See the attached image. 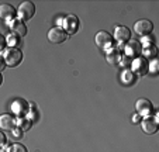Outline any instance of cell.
<instances>
[{"label": "cell", "instance_id": "obj_19", "mask_svg": "<svg viewBox=\"0 0 159 152\" xmlns=\"http://www.w3.org/2000/svg\"><path fill=\"white\" fill-rule=\"evenodd\" d=\"M7 42H9V44L11 45V48H13V45L18 44V41H17V35H14V34H10V35L7 37Z\"/></svg>", "mask_w": 159, "mask_h": 152}, {"label": "cell", "instance_id": "obj_23", "mask_svg": "<svg viewBox=\"0 0 159 152\" xmlns=\"http://www.w3.org/2000/svg\"><path fill=\"white\" fill-rule=\"evenodd\" d=\"M4 66H6V63H4V59H2V58H0V71H2Z\"/></svg>", "mask_w": 159, "mask_h": 152}, {"label": "cell", "instance_id": "obj_14", "mask_svg": "<svg viewBox=\"0 0 159 152\" xmlns=\"http://www.w3.org/2000/svg\"><path fill=\"white\" fill-rule=\"evenodd\" d=\"M129 37H131V33L127 27H116L114 30V38L117 39L118 42H128Z\"/></svg>", "mask_w": 159, "mask_h": 152}, {"label": "cell", "instance_id": "obj_20", "mask_svg": "<svg viewBox=\"0 0 159 152\" xmlns=\"http://www.w3.org/2000/svg\"><path fill=\"white\" fill-rule=\"evenodd\" d=\"M4 144H6V135L0 131V146H3Z\"/></svg>", "mask_w": 159, "mask_h": 152}, {"label": "cell", "instance_id": "obj_22", "mask_svg": "<svg viewBox=\"0 0 159 152\" xmlns=\"http://www.w3.org/2000/svg\"><path fill=\"white\" fill-rule=\"evenodd\" d=\"M139 121V114H134L132 116V122H138Z\"/></svg>", "mask_w": 159, "mask_h": 152}, {"label": "cell", "instance_id": "obj_6", "mask_svg": "<svg viewBox=\"0 0 159 152\" xmlns=\"http://www.w3.org/2000/svg\"><path fill=\"white\" fill-rule=\"evenodd\" d=\"M142 131L145 134H155L156 130H158V121H156L155 117H145L144 121H142Z\"/></svg>", "mask_w": 159, "mask_h": 152}, {"label": "cell", "instance_id": "obj_5", "mask_svg": "<svg viewBox=\"0 0 159 152\" xmlns=\"http://www.w3.org/2000/svg\"><path fill=\"white\" fill-rule=\"evenodd\" d=\"M94 41H96L97 47L106 49V48H108L113 44V37H111L107 31H99V33L96 34V37H94Z\"/></svg>", "mask_w": 159, "mask_h": 152}, {"label": "cell", "instance_id": "obj_7", "mask_svg": "<svg viewBox=\"0 0 159 152\" xmlns=\"http://www.w3.org/2000/svg\"><path fill=\"white\" fill-rule=\"evenodd\" d=\"M135 108L138 111V114L141 116H149L151 111H152V103L147 99H139L137 103H135Z\"/></svg>", "mask_w": 159, "mask_h": 152}, {"label": "cell", "instance_id": "obj_16", "mask_svg": "<svg viewBox=\"0 0 159 152\" xmlns=\"http://www.w3.org/2000/svg\"><path fill=\"white\" fill-rule=\"evenodd\" d=\"M134 79H135V76L131 71H124L123 75H121V81L125 85H131L132 82H134Z\"/></svg>", "mask_w": 159, "mask_h": 152}, {"label": "cell", "instance_id": "obj_10", "mask_svg": "<svg viewBox=\"0 0 159 152\" xmlns=\"http://www.w3.org/2000/svg\"><path fill=\"white\" fill-rule=\"evenodd\" d=\"M125 55L127 57H137L138 54H141V44L138 41H128L125 44Z\"/></svg>", "mask_w": 159, "mask_h": 152}, {"label": "cell", "instance_id": "obj_15", "mask_svg": "<svg viewBox=\"0 0 159 152\" xmlns=\"http://www.w3.org/2000/svg\"><path fill=\"white\" fill-rule=\"evenodd\" d=\"M106 59H107L108 63H117L118 61L121 59V54L117 48H111V49L107 51L106 54Z\"/></svg>", "mask_w": 159, "mask_h": 152}, {"label": "cell", "instance_id": "obj_2", "mask_svg": "<svg viewBox=\"0 0 159 152\" xmlns=\"http://www.w3.org/2000/svg\"><path fill=\"white\" fill-rule=\"evenodd\" d=\"M17 14H18V20L20 21L30 20L35 14V6L31 2H24V3L20 4V7L17 10Z\"/></svg>", "mask_w": 159, "mask_h": 152}, {"label": "cell", "instance_id": "obj_17", "mask_svg": "<svg viewBox=\"0 0 159 152\" xmlns=\"http://www.w3.org/2000/svg\"><path fill=\"white\" fill-rule=\"evenodd\" d=\"M7 152H27V149L21 144H11L9 146V149H7Z\"/></svg>", "mask_w": 159, "mask_h": 152}, {"label": "cell", "instance_id": "obj_18", "mask_svg": "<svg viewBox=\"0 0 159 152\" xmlns=\"http://www.w3.org/2000/svg\"><path fill=\"white\" fill-rule=\"evenodd\" d=\"M144 55H145V57H148V58H149V57H155V55H156V48L153 47V45H151L149 48H145V49H144Z\"/></svg>", "mask_w": 159, "mask_h": 152}, {"label": "cell", "instance_id": "obj_1", "mask_svg": "<svg viewBox=\"0 0 159 152\" xmlns=\"http://www.w3.org/2000/svg\"><path fill=\"white\" fill-rule=\"evenodd\" d=\"M3 59H4V63H6L7 66H17L18 63L21 62V59H23V52L16 47L9 48V49L4 52Z\"/></svg>", "mask_w": 159, "mask_h": 152}, {"label": "cell", "instance_id": "obj_25", "mask_svg": "<svg viewBox=\"0 0 159 152\" xmlns=\"http://www.w3.org/2000/svg\"><path fill=\"white\" fill-rule=\"evenodd\" d=\"M0 152H4V151H2V149H0Z\"/></svg>", "mask_w": 159, "mask_h": 152}, {"label": "cell", "instance_id": "obj_8", "mask_svg": "<svg viewBox=\"0 0 159 152\" xmlns=\"http://www.w3.org/2000/svg\"><path fill=\"white\" fill-rule=\"evenodd\" d=\"M16 127V120L9 114L0 116V130L3 131H13Z\"/></svg>", "mask_w": 159, "mask_h": 152}, {"label": "cell", "instance_id": "obj_13", "mask_svg": "<svg viewBox=\"0 0 159 152\" xmlns=\"http://www.w3.org/2000/svg\"><path fill=\"white\" fill-rule=\"evenodd\" d=\"M10 28H11V33L14 35L18 37H24L27 34V27L24 25V23L20 20H13L11 24H10Z\"/></svg>", "mask_w": 159, "mask_h": 152}, {"label": "cell", "instance_id": "obj_3", "mask_svg": "<svg viewBox=\"0 0 159 152\" xmlns=\"http://www.w3.org/2000/svg\"><path fill=\"white\" fill-rule=\"evenodd\" d=\"M153 30V24L149 20H139L134 24V31L137 35L145 37Z\"/></svg>", "mask_w": 159, "mask_h": 152}, {"label": "cell", "instance_id": "obj_24", "mask_svg": "<svg viewBox=\"0 0 159 152\" xmlns=\"http://www.w3.org/2000/svg\"><path fill=\"white\" fill-rule=\"evenodd\" d=\"M2 82H3V78H2V73H0V85H2Z\"/></svg>", "mask_w": 159, "mask_h": 152}, {"label": "cell", "instance_id": "obj_11", "mask_svg": "<svg viewBox=\"0 0 159 152\" xmlns=\"http://www.w3.org/2000/svg\"><path fill=\"white\" fill-rule=\"evenodd\" d=\"M14 14H16V12H14V9H13V6H10V4H7V3L0 4V18H2V20L11 21Z\"/></svg>", "mask_w": 159, "mask_h": 152}, {"label": "cell", "instance_id": "obj_21", "mask_svg": "<svg viewBox=\"0 0 159 152\" xmlns=\"http://www.w3.org/2000/svg\"><path fill=\"white\" fill-rule=\"evenodd\" d=\"M4 45H6V39H4L3 37H0V52H2V51H3Z\"/></svg>", "mask_w": 159, "mask_h": 152}, {"label": "cell", "instance_id": "obj_9", "mask_svg": "<svg viewBox=\"0 0 159 152\" xmlns=\"http://www.w3.org/2000/svg\"><path fill=\"white\" fill-rule=\"evenodd\" d=\"M78 27H79V21L76 18V16H73V14L66 16L65 23H63V28H66V31L69 34H73V33H76Z\"/></svg>", "mask_w": 159, "mask_h": 152}, {"label": "cell", "instance_id": "obj_12", "mask_svg": "<svg viewBox=\"0 0 159 152\" xmlns=\"http://www.w3.org/2000/svg\"><path fill=\"white\" fill-rule=\"evenodd\" d=\"M132 69H134L135 73H138L139 76H142V75H145L149 71V63L145 59H134V62H132Z\"/></svg>", "mask_w": 159, "mask_h": 152}, {"label": "cell", "instance_id": "obj_4", "mask_svg": "<svg viewBox=\"0 0 159 152\" xmlns=\"http://www.w3.org/2000/svg\"><path fill=\"white\" fill-rule=\"evenodd\" d=\"M48 39L52 44H61L66 39V33L62 27H54L49 30L48 33Z\"/></svg>", "mask_w": 159, "mask_h": 152}]
</instances>
